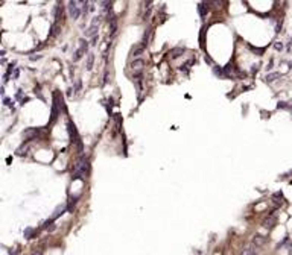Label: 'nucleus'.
Masks as SVG:
<instances>
[{
	"instance_id": "obj_1",
	"label": "nucleus",
	"mask_w": 292,
	"mask_h": 255,
	"mask_svg": "<svg viewBox=\"0 0 292 255\" xmlns=\"http://www.w3.org/2000/svg\"><path fill=\"white\" fill-rule=\"evenodd\" d=\"M82 2H68V14L73 20H78L82 14V6H79Z\"/></svg>"
},
{
	"instance_id": "obj_2",
	"label": "nucleus",
	"mask_w": 292,
	"mask_h": 255,
	"mask_svg": "<svg viewBox=\"0 0 292 255\" xmlns=\"http://www.w3.org/2000/svg\"><path fill=\"white\" fill-rule=\"evenodd\" d=\"M99 21H100V18L99 17H95L93 20H91V24H90V27H88V31L85 32V36H91V38H95V36H97V29H99Z\"/></svg>"
},
{
	"instance_id": "obj_3",
	"label": "nucleus",
	"mask_w": 292,
	"mask_h": 255,
	"mask_svg": "<svg viewBox=\"0 0 292 255\" xmlns=\"http://www.w3.org/2000/svg\"><path fill=\"white\" fill-rule=\"evenodd\" d=\"M143 67H145V61L142 59V58H139V59H134L132 62H131V70H132V73H134V76H139L142 71H143Z\"/></svg>"
},
{
	"instance_id": "obj_4",
	"label": "nucleus",
	"mask_w": 292,
	"mask_h": 255,
	"mask_svg": "<svg viewBox=\"0 0 292 255\" xmlns=\"http://www.w3.org/2000/svg\"><path fill=\"white\" fill-rule=\"evenodd\" d=\"M79 43H81V47H79L78 50L75 52V55H73V61H79L82 56H84V53L87 52V49H88V44H87V41L81 40Z\"/></svg>"
},
{
	"instance_id": "obj_5",
	"label": "nucleus",
	"mask_w": 292,
	"mask_h": 255,
	"mask_svg": "<svg viewBox=\"0 0 292 255\" xmlns=\"http://www.w3.org/2000/svg\"><path fill=\"white\" fill-rule=\"evenodd\" d=\"M37 134H38V129H35V128H29V129H26V131L23 132V137L26 138V141H29V140L35 138Z\"/></svg>"
},
{
	"instance_id": "obj_6",
	"label": "nucleus",
	"mask_w": 292,
	"mask_h": 255,
	"mask_svg": "<svg viewBox=\"0 0 292 255\" xmlns=\"http://www.w3.org/2000/svg\"><path fill=\"white\" fill-rule=\"evenodd\" d=\"M68 134H70V138H72V141H78L79 143V138H78V135H76V129H75V125L72 123V121H68Z\"/></svg>"
},
{
	"instance_id": "obj_7",
	"label": "nucleus",
	"mask_w": 292,
	"mask_h": 255,
	"mask_svg": "<svg viewBox=\"0 0 292 255\" xmlns=\"http://www.w3.org/2000/svg\"><path fill=\"white\" fill-rule=\"evenodd\" d=\"M281 74L278 73V71H274V73H268L266 76H265V81L268 82V84H271V82H274V81H277L278 78H280Z\"/></svg>"
},
{
	"instance_id": "obj_8",
	"label": "nucleus",
	"mask_w": 292,
	"mask_h": 255,
	"mask_svg": "<svg viewBox=\"0 0 292 255\" xmlns=\"http://www.w3.org/2000/svg\"><path fill=\"white\" fill-rule=\"evenodd\" d=\"M183 53H184V47H175V49L170 50V58H172V59H177Z\"/></svg>"
},
{
	"instance_id": "obj_9",
	"label": "nucleus",
	"mask_w": 292,
	"mask_h": 255,
	"mask_svg": "<svg viewBox=\"0 0 292 255\" xmlns=\"http://www.w3.org/2000/svg\"><path fill=\"white\" fill-rule=\"evenodd\" d=\"M224 76H227V78L234 76V65L233 64H228V65L224 67Z\"/></svg>"
},
{
	"instance_id": "obj_10",
	"label": "nucleus",
	"mask_w": 292,
	"mask_h": 255,
	"mask_svg": "<svg viewBox=\"0 0 292 255\" xmlns=\"http://www.w3.org/2000/svg\"><path fill=\"white\" fill-rule=\"evenodd\" d=\"M265 240H266V238L263 237V235H256V237L253 238V244H254L256 248H260V246L265 244Z\"/></svg>"
},
{
	"instance_id": "obj_11",
	"label": "nucleus",
	"mask_w": 292,
	"mask_h": 255,
	"mask_svg": "<svg viewBox=\"0 0 292 255\" xmlns=\"http://www.w3.org/2000/svg\"><path fill=\"white\" fill-rule=\"evenodd\" d=\"M198 12H199L201 17H204V15L209 12V5H207V3H199V5H198Z\"/></svg>"
},
{
	"instance_id": "obj_12",
	"label": "nucleus",
	"mask_w": 292,
	"mask_h": 255,
	"mask_svg": "<svg viewBox=\"0 0 292 255\" xmlns=\"http://www.w3.org/2000/svg\"><path fill=\"white\" fill-rule=\"evenodd\" d=\"M241 255H259V254H257V251H256V248H254V246H248V248L242 249Z\"/></svg>"
},
{
	"instance_id": "obj_13",
	"label": "nucleus",
	"mask_w": 292,
	"mask_h": 255,
	"mask_svg": "<svg viewBox=\"0 0 292 255\" xmlns=\"http://www.w3.org/2000/svg\"><path fill=\"white\" fill-rule=\"evenodd\" d=\"M93 64H95V53H88V56H87V70L88 71L93 70Z\"/></svg>"
},
{
	"instance_id": "obj_14",
	"label": "nucleus",
	"mask_w": 292,
	"mask_h": 255,
	"mask_svg": "<svg viewBox=\"0 0 292 255\" xmlns=\"http://www.w3.org/2000/svg\"><path fill=\"white\" fill-rule=\"evenodd\" d=\"M64 211H65V205H59L56 210H55V214H53V217L52 219H56V217H59L61 214H64Z\"/></svg>"
},
{
	"instance_id": "obj_15",
	"label": "nucleus",
	"mask_w": 292,
	"mask_h": 255,
	"mask_svg": "<svg viewBox=\"0 0 292 255\" xmlns=\"http://www.w3.org/2000/svg\"><path fill=\"white\" fill-rule=\"evenodd\" d=\"M143 50H145L143 47H135V49H132V56H134V58H137V56H140V55L143 53Z\"/></svg>"
},
{
	"instance_id": "obj_16",
	"label": "nucleus",
	"mask_w": 292,
	"mask_h": 255,
	"mask_svg": "<svg viewBox=\"0 0 292 255\" xmlns=\"http://www.w3.org/2000/svg\"><path fill=\"white\" fill-rule=\"evenodd\" d=\"M149 35H151V29H146L145 35H143V46H146L149 43Z\"/></svg>"
},
{
	"instance_id": "obj_17",
	"label": "nucleus",
	"mask_w": 292,
	"mask_h": 255,
	"mask_svg": "<svg viewBox=\"0 0 292 255\" xmlns=\"http://www.w3.org/2000/svg\"><path fill=\"white\" fill-rule=\"evenodd\" d=\"M145 8H146V11H145V18L149 15V12H151V9H152V2H148V3H145Z\"/></svg>"
},
{
	"instance_id": "obj_18",
	"label": "nucleus",
	"mask_w": 292,
	"mask_h": 255,
	"mask_svg": "<svg viewBox=\"0 0 292 255\" xmlns=\"http://www.w3.org/2000/svg\"><path fill=\"white\" fill-rule=\"evenodd\" d=\"M26 150H28V147H26V146H21V147H18V149H17V155H18V156H23V155H24V153H26Z\"/></svg>"
},
{
	"instance_id": "obj_19",
	"label": "nucleus",
	"mask_w": 292,
	"mask_h": 255,
	"mask_svg": "<svg viewBox=\"0 0 292 255\" xmlns=\"http://www.w3.org/2000/svg\"><path fill=\"white\" fill-rule=\"evenodd\" d=\"M32 234H33L32 228H26V229H24V237L26 238H32Z\"/></svg>"
},
{
	"instance_id": "obj_20",
	"label": "nucleus",
	"mask_w": 292,
	"mask_h": 255,
	"mask_svg": "<svg viewBox=\"0 0 292 255\" xmlns=\"http://www.w3.org/2000/svg\"><path fill=\"white\" fill-rule=\"evenodd\" d=\"M213 73H214L216 76H224V70H222V68L214 67V68H213Z\"/></svg>"
},
{
	"instance_id": "obj_21",
	"label": "nucleus",
	"mask_w": 292,
	"mask_h": 255,
	"mask_svg": "<svg viewBox=\"0 0 292 255\" xmlns=\"http://www.w3.org/2000/svg\"><path fill=\"white\" fill-rule=\"evenodd\" d=\"M58 26L56 24H52V32H50V36H55V35H58Z\"/></svg>"
},
{
	"instance_id": "obj_22",
	"label": "nucleus",
	"mask_w": 292,
	"mask_h": 255,
	"mask_svg": "<svg viewBox=\"0 0 292 255\" xmlns=\"http://www.w3.org/2000/svg\"><path fill=\"white\" fill-rule=\"evenodd\" d=\"M274 222H276V220H274V219H269V220H265V226H266V228H268V226H269V228H272V226H274V225H272Z\"/></svg>"
},
{
	"instance_id": "obj_23",
	"label": "nucleus",
	"mask_w": 292,
	"mask_h": 255,
	"mask_svg": "<svg viewBox=\"0 0 292 255\" xmlns=\"http://www.w3.org/2000/svg\"><path fill=\"white\" fill-rule=\"evenodd\" d=\"M81 87H82L81 81H76V85H75V90H76V91H81Z\"/></svg>"
},
{
	"instance_id": "obj_24",
	"label": "nucleus",
	"mask_w": 292,
	"mask_h": 255,
	"mask_svg": "<svg viewBox=\"0 0 292 255\" xmlns=\"http://www.w3.org/2000/svg\"><path fill=\"white\" fill-rule=\"evenodd\" d=\"M274 47H276V50H281V49H283V44H281V43H276Z\"/></svg>"
},
{
	"instance_id": "obj_25",
	"label": "nucleus",
	"mask_w": 292,
	"mask_h": 255,
	"mask_svg": "<svg viewBox=\"0 0 292 255\" xmlns=\"http://www.w3.org/2000/svg\"><path fill=\"white\" fill-rule=\"evenodd\" d=\"M286 106H288V105H286V102H278V105H277V108H278V109H280V108L283 109V108H286Z\"/></svg>"
},
{
	"instance_id": "obj_26",
	"label": "nucleus",
	"mask_w": 292,
	"mask_h": 255,
	"mask_svg": "<svg viewBox=\"0 0 292 255\" xmlns=\"http://www.w3.org/2000/svg\"><path fill=\"white\" fill-rule=\"evenodd\" d=\"M3 102H5V105H6V106H12V103H11V100H9V99H5Z\"/></svg>"
},
{
	"instance_id": "obj_27",
	"label": "nucleus",
	"mask_w": 292,
	"mask_h": 255,
	"mask_svg": "<svg viewBox=\"0 0 292 255\" xmlns=\"http://www.w3.org/2000/svg\"><path fill=\"white\" fill-rule=\"evenodd\" d=\"M41 58V55H37V56H31V61H37V59H40Z\"/></svg>"
},
{
	"instance_id": "obj_28",
	"label": "nucleus",
	"mask_w": 292,
	"mask_h": 255,
	"mask_svg": "<svg viewBox=\"0 0 292 255\" xmlns=\"http://www.w3.org/2000/svg\"><path fill=\"white\" fill-rule=\"evenodd\" d=\"M12 78H14V79H17V78H18V68H15V70H14V76H12Z\"/></svg>"
},
{
	"instance_id": "obj_29",
	"label": "nucleus",
	"mask_w": 292,
	"mask_h": 255,
	"mask_svg": "<svg viewBox=\"0 0 292 255\" xmlns=\"http://www.w3.org/2000/svg\"><path fill=\"white\" fill-rule=\"evenodd\" d=\"M288 251H289V255H292V241L289 243V249H288Z\"/></svg>"
},
{
	"instance_id": "obj_30",
	"label": "nucleus",
	"mask_w": 292,
	"mask_h": 255,
	"mask_svg": "<svg viewBox=\"0 0 292 255\" xmlns=\"http://www.w3.org/2000/svg\"><path fill=\"white\" fill-rule=\"evenodd\" d=\"M31 255H41V251H35V252H32Z\"/></svg>"
},
{
	"instance_id": "obj_31",
	"label": "nucleus",
	"mask_w": 292,
	"mask_h": 255,
	"mask_svg": "<svg viewBox=\"0 0 292 255\" xmlns=\"http://www.w3.org/2000/svg\"><path fill=\"white\" fill-rule=\"evenodd\" d=\"M257 68H259V65H256V64H254V65H253V68H251V70H253V71H257Z\"/></svg>"
},
{
	"instance_id": "obj_32",
	"label": "nucleus",
	"mask_w": 292,
	"mask_h": 255,
	"mask_svg": "<svg viewBox=\"0 0 292 255\" xmlns=\"http://www.w3.org/2000/svg\"><path fill=\"white\" fill-rule=\"evenodd\" d=\"M9 255H17V251H11V252H9Z\"/></svg>"
}]
</instances>
